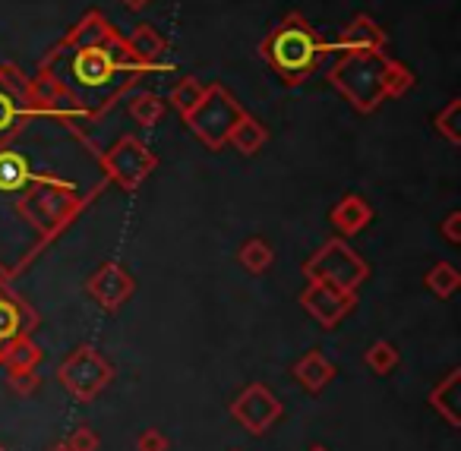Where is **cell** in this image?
<instances>
[{
  "instance_id": "cell-18",
  "label": "cell",
  "mask_w": 461,
  "mask_h": 451,
  "mask_svg": "<svg viewBox=\"0 0 461 451\" xmlns=\"http://www.w3.org/2000/svg\"><path fill=\"white\" fill-rule=\"evenodd\" d=\"M4 363H7L10 373H20V369H35L41 363V347L32 338L20 335L16 341H10L4 347Z\"/></svg>"
},
{
  "instance_id": "cell-8",
  "label": "cell",
  "mask_w": 461,
  "mask_h": 451,
  "mask_svg": "<svg viewBox=\"0 0 461 451\" xmlns=\"http://www.w3.org/2000/svg\"><path fill=\"white\" fill-rule=\"evenodd\" d=\"M86 291H89L92 300H95L98 306H104V310H121V306L133 297L136 284L127 268L117 266V262H108V266H102L92 275Z\"/></svg>"
},
{
  "instance_id": "cell-13",
  "label": "cell",
  "mask_w": 461,
  "mask_h": 451,
  "mask_svg": "<svg viewBox=\"0 0 461 451\" xmlns=\"http://www.w3.org/2000/svg\"><path fill=\"white\" fill-rule=\"evenodd\" d=\"M329 221H332L335 230H341V234H357V230H364L366 224L373 221V205L366 203L364 196L348 193V196L332 209Z\"/></svg>"
},
{
  "instance_id": "cell-27",
  "label": "cell",
  "mask_w": 461,
  "mask_h": 451,
  "mask_svg": "<svg viewBox=\"0 0 461 451\" xmlns=\"http://www.w3.org/2000/svg\"><path fill=\"white\" fill-rule=\"evenodd\" d=\"M366 363H370L373 373L385 375L398 366V350L392 347L389 341H376V344H370V350H366Z\"/></svg>"
},
{
  "instance_id": "cell-14",
  "label": "cell",
  "mask_w": 461,
  "mask_h": 451,
  "mask_svg": "<svg viewBox=\"0 0 461 451\" xmlns=\"http://www.w3.org/2000/svg\"><path fill=\"white\" fill-rule=\"evenodd\" d=\"M294 379L301 382L307 392H320V388L329 385V379L335 375V366L322 356V350H310V354H303L301 360L294 363Z\"/></svg>"
},
{
  "instance_id": "cell-36",
  "label": "cell",
  "mask_w": 461,
  "mask_h": 451,
  "mask_svg": "<svg viewBox=\"0 0 461 451\" xmlns=\"http://www.w3.org/2000/svg\"><path fill=\"white\" fill-rule=\"evenodd\" d=\"M310 451H326V448H322V445H316V448H310Z\"/></svg>"
},
{
  "instance_id": "cell-1",
  "label": "cell",
  "mask_w": 461,
  "mask_h": 451,
  "mask_svg": "<svg viewBox=\"0 0 461 451\" xmlns=\"http://www.w3.org/2000/svg\"><path fill=\"white\" fill-rule=\"evenodd\" d=\"M329 51H332V45L322 41L320 32L297 14H291L285 23H278L266 35L263 45H259V54L266 58V64L288 86L303 83L310 73L320 70V64L326 60Z\"/></svg>"
},
{
  "instance_id": "cell-29",
  "label": "cell",
  "mask_w": 461,
  "mask_h": 451,
  "mask_svg": "<svg viewBox=\"0 0 461 451\" xmlns=\"http://www.w3.org/2000/svg\"><path fill=\"white\" fill-rule=\"evenodd\" d=\"M67 448L70 451H98V436L92 432V426H79V429L67 438Z\"/></svg>"
},
{
  "instance_id": "cell-9",
  "label": "cell",
  "mask_w": 461,
  "mask_h": 451,
  "mask_svg": "<svg viewBox=\"0 0 461 451\" xmlns=\"http://www.w3.org/2000/svg\"><path fill=\"white\" fill-rule=\"evenodd\" d=\"M301 303H303V310L316 319V322L326 325V329H332L335 322H341V319L351 312L354 293H341V291H335V287H329V284L310 281V287L301 293Z\"/></svg>"
},
{
  "instance_id": "cell-37",
  "label": "cell",
  "mask_w": 461,
  "mask_h": 451,
  "mask_svg": "<svg viewBox=\"0 0 461 451\" xmlns=\"http://www.w3.org/2000/svg\"><path fill=\"white\" fill-rule=\"evenodd\" d=\"M0 451H4V448H0Z\"/></svg>"
},
{
  "instance_id": "cell-7",
  "label": "cell",
  "mask_w": 461,
  "mask_h": 451,
  "mask_svg": "<svg viewBox=\"0 0 461 451\" xmlns=\"http://www.w3.org/2000/svg\"><path fill=\"white\" fill-rule=\"evenodd\" d=\"M230 413H234V419H238L240 426H247L250 432H266L282 417V404H278V398L266 385H250L234 401Z\"/></svg>"
},
{
  "instance_id": "cell-10",
  "label": "cell",
  "mask_w": 461,
  "mask_h": 451,
  "mask_svg": "<svg viewBox=\"0 0 461 451\" xmlns=\"http://www.w3.org/2000/svg\"><path fill=\"white\" fill-rule=\"evenodd\" d=\"M117 64L121 60H117V51H111V48H86L73 60V77L83 86H89V89H98V86H104L114 77Z\"/></svg>"
},
{
  "instance_id": "cell-16",
  "label": "cell",
  "mask_w": 461,
  "mask_h": 451,
  "mask_svg": "<svg viewBox=\"0 0 461 451\" xmlns=\"http://www.w3.org/2000/svg\"><path fill=\"white\" fill-rule=\"evenodd\" d=\"M269 142V130L263 127V123L257 121V117L244 114L234 127H230L228 133V146H234L240 155H257L259 149Z\"/></svg>"
},
{
  "instance_id": "cell-3",
  "label": "cell",
  "mask_w": 461,
  "mask_h": 451,
  "mask_svg": "<svg viewBox=\"0 0 461 451\" xmlns=\"http://www.w3.org/2000/svg\"><path fill=\"white\" fill-rule=\"evenodd\" d=\"M303 275H307L310 281H320V284H329L341 293H354L366 281L370 268H366V262L360 259L345 240L335 237V240L322 243V247L303 262Z\"/></svg>"
},
{
  "instance_id": "cell-21",
  "label": "cell",
  "mask_w": 461,
  "mask_h": 451,
  "mask_svg": "<svg viewBox=\"0 0 461 451\" xmlns=\"http://www.w3.org/2000/svg\"><path fill=\"white\" fill-rule=\"evenodd\" d=\"M203 95H205V86L199 83V79H193V77H184L171 89V98H167V102H171L174 111H177V114L186 121V117H190L193 111H196V104L203 102Z\"/></svg>"
},
{
  "instance_id": "cell-35",
  "label": "cell",
  "mask_w": 461,
  "mask_h": 451,
  "mask_svg": "<svg viewBox=\"0 0 461 451\" xmlns=\"http://www.w3.org/2000/svg\"><path fill=\"white\" fill-rule=\"evenodd\" d=\"M51 451H70V448H67V442H64V445H58V448H51Z\"/></svg>"
},
{
  "instance_id": "cell-26",
  "label": "cell",
  "mask_w": 461,
  "mask_h": 451,
  "mask_svg": "<svg viewBox=\"0 0 461 451\" xmlns=\"http://www.w3.org/2000/svg\"><path fill=\"white\" fill-rule=\"evenodd\" d=\"M458 284H461V275H458V268L455 266H448V262H439V266H433L427 272V287L436 293V297H452L455 291H458Z\"/></svg>"
},
{
  "instance_id": "cell-4",
  "label": "cell",
  "mask_w": 461,
  "mask_h": 451,
  "mask_svg": "<svg viewBox=\"0 0 461 451\" xmlns=\"http://www.w3.org/2000/svg\"><path fill=\"white\" fill-rule=\"evenodd\" d=\"M244 114L247 111L240 108V102L230 95L224 86H209L205 95H203V102L196 104V111L186 117V123H190L193 133H196L205 146L218 152V149L228 146L230 127H234Z\"/></svg>"
},
{
  "instance_id": "cell-11",
  "label": "cell",
  "mask_w": 461,
  "mask_h": 451,
  "mask_svg": "<svg viewBox=\"0 0 461 451\" xmlns=\"http://www.w3.org/2000/svg\"><path fill=\"white\" fill-rule=\"evenodd\" d=\"M385 41L389 39H385L383 26H376V20H370V16H354L345 26V32H341L339 48L345 54H351V51L373 54V51H385Z\"/></svg>"
},
{
  "instance_id": "cell-17",
  "label": "cell",
  "mask_w": 461,
  "mask_h": 451,
  "mask_svg": "<svg viewBox=\"0 0 461 451\" xmlns=\"http://www.w3.org/2000/svg\"><path fill=\"white\" fill-rule=\"evenodd\" d=\"M127 51H130V58H133L136 64L155 67L161 60V54H165V39H161L152 26H140L127 39Z\"/></svg>"
},
{
  "instance_id": "cell-24",
  "label": "cell",
  "mask_w": 461,
  "mask_h": 451,
  "mask_svg": "<svg viewBox=\"0 0 461 451\" xmlns=\"http://www.w3.org/2000/svg\"><path fill=\"white\" fill-rule=\"evenodd\" d=\"M64 98H67V92L54 73H41V77L32 83V104L35 108L58 111V102H64Z\"/></svg>"
},
{
  "instance_id": "cell-23",
  "label": "cell",
  "mask_w": 461,
  "mask_h": 451,
  "mask_svg": "<svg viewBox=\"0 0 461 451\" xmlns=\"http://www.w3.org/2000/svg\"><path fill=\"white\" fill-rule=\"evenodd\" d=\"M238 256H240V266L253 275H263L266 268L272 266V259H276V253H272V247L263 240V237H250V240L240 247Z\"/></svg>"
},
{
  "instance_id": "cell-15",
  "label": "cell",
  "mask_w": 461,
  "mask_h": 451,
  "mask_svg": "<svg viewBox=\"0 0 461 451\" xmlns=\"http://www.w3.org/2000/svg\"><path fill=\"white\" fill-rule=\"evenodd\" d=\"M29 310L7 291H0V347H7L20 335H26Z\"/></svg>"
},
{
  "instance_id": "cell-28",
  "label": "cell",
  "mask_w": 461,
  "mask_h": 451,
  "mask_svg": "<svg viewBox=\"0 0 461 451\" xmlns=\"http://www.w3.org/2000/svg\"><path fill=\"white\" fill-rule=\"evenodd\" d=\"M408 89H414V73L408 67H402L398 60H392L389 67V98H402Z\"/></svg>"
},
{
  "instance_id": "cell-22",
  "label": "cell",
  "mask_w": 461,
  "mask_h": 451,
  "mask_svg": "<svg viewBox=\"0 0 461 451\" xmlns=\"http://www.w3.org/2000/svg\"><path fill=\"white\" fill-rule=\"evenodd\" d=\"M130 117L140 127H155L165 117V102L158 95H152V92H140V95L130 98Z\"/></svg>"
},
{
  "instance_id": "cell-20",
  "label": "cell",
  "mask_w": 461,
  "mask_h": 451,
  "mask_svg": "<svg viewBox=\"0 0 461 451\" xmlns=\"http://www.w3.org/2000/svg\"><path fill=\"white\" fill-rule=\"evenodd\" d=\"M29 165L23 155L16 152H0V193H14L29 184Z\"/></svg>"
},
{
  "instance_id": "cell-25",
  "label": "cell",
  "mask_w": 461,
  "mask_h": 451,
  "mask_svg": "<svg viewBox=\"0 0 461 451\" xmlns=\"http://www.w3.org/2000/svg\"><path fill=\"white\" fill-rule=\"evenodd\" d=\"M436 133L446 136L448 146H461V98H452L433 121Z\"/></svg>"
},
{
  "instance_id": "cell-12",
  "label": "cell",
  "mask_w": 461,
  "mask_h": 451,
  "mask_svg": "<svg viewBox=\"0 0 461 451\" xmlns=\"http://www.w3.org/2000/svg\"><path fill=\"white\" fill-rule=\"evenodd\" d=\"M111 41H114V32H111L108 20L92 10V14H86L83 20L73 26V32L67 35L64 45L77 48V51H86V48H104V45H111Z\"/></svg>"
},
{
  "instance_id": "cell-32",
  "label": "cell",
  "mask_w": 461,
  "mask_h": 451,
  "mask_svg": "<svg viewBox=\"0 0 461 451\" xmlns=\"http://www.w3.org/2000/svg\"><path fill=\"white\" fill-rule=\"evenodd\" d=\"M442 234H446L448 243H461V212H452V215L442 221Z\"/></svg>"
},
{
  "instance_id": "cell-30",
  "label": "cell",
  "mask_w": 461,
  "mask_h": 451,
  "mask_svg": "<svg viewBox=\"0 0 461 451\" xmlns=\"http://www.w3.org/2000/svg\"><path fill=\"white\" fill-rule=\"evenodd\" d=\"M10 388H14L16 394H32L35 388H39V375H35V369H20V373H10Z\"/></svg>"
},
{
  "instance_id": "cell-6",
  "label": "cell",
  "mask_w": 461,
  "mask_h": 451,
  "mask_svg": "<svg viewBox=\"0 0 461 451\" xmlns=\"http://www.w3.org/2000/svg\"><path fill=\"white\" fill-rule=\"evenodd\" d=\"M155 165H158V158L133 136H121L104 155V167L123 190H136L155 171Z\"/></svg>"
},
{
  "instance_id": "cell-5",
  "label": "cell",
  "mask_w": 461,
  "mask_h": 451,
  "mask_svg": "<svg viewBox=\"0 0 461 451\" xmlns=\"http://www.w3.org/2000/svg\"><path fill=\"white\" fill-rule=\"evenodd\" d=\"M111 379H114V369H111V363L95 347L73 350L64 360V366H60V382L83 401L95 398Z\"/></svg>"
},
{
  "instance_id": "cell-33",
  "label": "cell",
  "mask_w": 461,
  "mask_h": 451,
  "mask_svg": "<svg viewBox=\"0 0 461 451\" xmlns=\"http://www.w3.org/2000/svg\"><path fill=\"white\" fill-rule=\"evenodd\" d=\"M10 127H14V104H10V98L0 95V130Z\"/></svg>"
},
{
  "instance_id": "cell-34",
  "label": "cell",
  "mask_w": 461,
  "mask_h": 451,
  "mask_svg": "<svg viewBox=\"0 0 461 451\" xmlns=\"http://www.w3.org/2000/svg\"><path fill=\"white\" fill-rule=\"evenodd\" d=\"M121 4H123L127 10H133V14H140V10H146L149 4H152V0H121Z\"/></svg>"
},
{
  "instance_id": "cell-31",
  "label": "cell",
  "mask_w": 461,
  "mask_h": 451,
  "mask_svg": "<svg viewBox=\"0 0 461 451\" xmlns=\"http://www.w3.org/2000/svg\"><path fill=\"white\" fill-rule=\"evenodd\" d=\"M167 448H171V442L158 429H146L140 436V442H136V451H167Z\"/></svg>"
},
{
  "instance_id": "cell-2",
  "label": "cell",
  "mask_w": 461,
  "mask_h": 451,
  "mask_svg": "<svg viewBox=\"0 0 461 451\" xmlns=\"http://www.w3.org/2000/svg\"><path fill=\"white\" fill-rule=\"evenodd\" d=\"M389 67L392 58H385V51H373V54L351 51L339 64H332L329 83L351 102L354 111L373 114L389 98Z\"/></svg>"
},
{
  "instance_id": "cell-19",
  "label": "cell",
  "mask_w": 461,
  "mask_h": 451,
  "mask_svg": "<svg viewBox=\"0 0 461 451\" xmlns=\"http://www.w3.org/2000/svg\"><path fill=\"white\" fill-rule=\"evenodd\" d=\"M429 404H433L436 410L448 419V423L458 426V369H455V373H448L442 385L433 388V394H429Z\"/></svg>"
}]
</instances>
